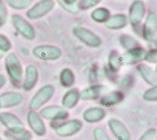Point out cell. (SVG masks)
I'll return each mask as SVG.
<instances>
[{"label":"cell","mask_w":157,"mask_h":140,"mask_svg":"<svg viewBox=\"0 0 157 140\" xmlns=\"http://www.w3.org/2000/svg\"><path fill=\"white\" fill-rule=\"evenodd\" d=\"M143 100L147 101V102H156L157 101V87L153 86V87H150L148 90H146L142 95Z\"/></svg>","instance_id":"obj_30"},{"label":"cell","mask_w":157,"mask_h":140,"mask_svg":"<svg viewBox=\"0 0 157 140\" xmlns=\"http://www.w3.org/2000/svg\"><path fill=\"white\" fill-rule=\"evenodd\" d=\"M72 32L78 41L90 48H98L99 46H102V39L99 38V35L84 27H74Z\"/></svg>","instance_id":"obj_4"},{"label":"cell","mask_w":157,"mask_h":140,"mask_svg":"<svg viewBox=\"0 0 157 140\" xmlns=\"http://www.w3.org/2000/svg\"><path fill=\"white\" fill-rule=\"evenodd\" d=\"M59 5L65 10L71 13V14H77L79 9H78V2L77 0H57Z\"/></svg>","instance_id":"obj_28"},{"label":"cell","mask_w":157,"mask_h":140,"mask_svg":"<svg viewBox=\"0 0 157 140\" xmlns=\"http://www.w3.org/2000/svg\"><path fill=\"white\" fill-rule=\"evenodd\" d=\"M11 24L13 27L17 29V32L25 38L27 41H33L35 39V29L33 25L19 14H13L11 15Z\"/></svg>","instance_id":"obj_5"},{"label":"cell","mask_w":157,"mask_h":140,"mask_svg":"<svg viewBox=\"0 0 157 140\" xmlns=\"http://www.w3.org/2000/svg\"><path fill=\"white\" fill-rule=\"evenodd\" d=\"M146 50L141 46L133 49L126 50L123 54H121V65L122 66H131V65H137L145 58Z\"/></svg>","instance_id":"obj_12"},{"label":"cell","mask_w":157,"mask_h":140,"mask_svg":"<svg viewBox=\"0 0 157 140\" xmlns=\"http://www.w3.org/2000/svg\"><path fill=\"white\" fill-rule=\"evenodd\" d=\"M11 47L13 46H11V42L9 41V38L0 33V50H2L3 53H6V52H10Z\"/></svg>","instance_id":"obj_32"},{"label":"cell","mask_w":157,"mask_h":140,"mask_svg":"<svg viewBox=\"0 0 157 140\" xmlns=\"http://www.w3.org/2000/svg\"><path fill=\"white\" fill-rule=\"evenodd\" d=\"M138 72L141 74V77L143 78V81H145L147 85H150L151 87L156 86V83H157V73H156L155 68H152L148 65H145V63H142V65L138 66Z\"/></svg>","instance_id":"obj_19"},{"label":"cell","mask_w":157,"mask_h":140,"mask_svg":"<svg viewBox=\"0 0 157 140\" xmlns=\"http://www.w3.org/2000/svg\"><path fill=\"white\" fill-rule=\"evenodd\" d=\"M108 128L112 135L117 140H131V133L127 129V126L118 119L112 118L108 120Z\"/></svg>","instance_id":"obj_14"},{"label":"cell","mask_w":157,"mask_h":140,"mask_svg":"<svg viewBox=\"0 0 157 140\" xmlns=\"http://www.w3.org/2000/svg\"><path fill=\"white\" fill-rule=\"evenodd\" d=\"M54 94H56V87L53 85H44L42 88H39L35 92V95L30 98L29 109L33 111L42 109L48 101L54 96Z\"/></svg>","instance_id":"obj_3"},{"label":"cell","mask_w":157,"mask_h":140,"mask_svg":"<svg viewBox=\"0 0 157 140\" xmlns=\"http://www.w3.org/2000/svg\"><path fill=\"white\" fill-rule=\"evenodd\" d=\"M0 122L9 133H17L24 130L23 121L11 112H6V111L0 112Z\"/></svg>","instance_id":"obj_9"},{"label":"cell","mask_w":157,"mask_h":140,"mask_svg":"<svg viewBox=\"0 0 157 140\" xmlns=\"http://www.w3.org/2000/svg\"><path fill=\"white\" fill-rule=\"evenodd\" d=\"M59 82L63 87L69 88L74 85L75 82V74L71 68H64L59 73Z\"/></svg>","instance_id":"obj_23"},{"label":"cell","mask_w":157,"mask_h":140,"mask_svg":"<svg viewBox=\"0 0 157 140\" xmlns=\"http://www.w3.org/2000/svg\"><path fill=\"white\" fill-rule=\"evenodd\" d=\"M145 13H146V5L142 0H135L131 4L129 10H128V17L127 20L132 27H137L142 23V19L145 18Z\"/></svg>","instance_id":"obj_8"},{"label":"cell","mask_w":157,"mask_h":140,"mask_svg":"<svg viewBox=\"0 0 157 140\" xmlns=\"http://www.w3.org/2000/svg\"><path fill=\"white\" fill-rule=\"evenodd\" d=\"M5 5L15 9V10H25L30 8L32 0H4Z\"/></svg>","instance_id":"obj_27"},{"label":"cell","mask_w":157,"mask_h":140,"mask_svg":"<svg viewBox=\"0 0 157 140\" xmlns=\"http://www.w3.org/2000/svg\"><path fill=\"white\" fill-rule=\"evenodd\" d=\"M123 94L121 91H112L109 94H107L106 96H102L99 97V102L102 106H113V105H117L123 101Z\"/></svg>","instance_id":"obj_22"},{"label":"cell","mask_w":157,"mask_h":140,"mask_svg":"<svg viewBox=\"0 0 157 140\" xmlns=\"http://www.w3.org/2000/svg\"><path fill=\"white\" fill-rule=\"evenodd\" d=\"M106 114L107 112L103 107H98V106L88 107L83 112V120L89 124H94V122H98L106 118Z\"/></svg>","instance_id":"obj_17"},{"label":"cell","mask_w":157,"mask_h":140,"mask_svg":"<svg viewBox=\"0 0 157 140\" xmlns=\"http://www.w3.org/2000/svg\"><path fill=\"white\" fill-rule=\"evenodd\" d=\"M62 49L53 44H39L33 48V56L40 61H58L62 57Z\"/></svg>","instance_id":"obj_2"},{"label":"cell","mask_w":157,"mask_h":140,"mask_svg":"<svg viewBox=\"0 0 157 140\" xmlns=\"http://www.w3.org/2000/svg\"><path fill=\"white\" fill-rule=\"evenodd\" d=\"M23 95L18 91H8L0 95V109H9L19 106L23 102Z\"/></svg>","instance_id":"obj_16"},{"label":"cell","mask_w":157,"mask_h":140,"mask_svg":"<svg viewBox=\"0 0 157 140\" xmlns=\"http://www.w3.org/2000/svg\"><path fill=\"white\" fill-rule=\"evenodd\" d=\"M93 139L94 140H111L108 134L104 131L102 128H96L93 130Z\"/></svg>","instance_id":"obj_35"},{"label":"cell","mask_w":157,"mask_h":140,"mask_svg":"<svg viewBox=\"0 0 157 140\" xmlns=\"http://www.w3.org/2000/svg\"><path fill=\"white\" fill-rule=\"evenodd\" d=\"M120 43H121V46H122L126 50H129V49H133V48L140 47V43H138V41L136 39V38L131 37V35H128V34H122V35H120Z\"/></svg>","instance_id":"obj_26"},{"label":"cell","mask_w":157,"mask_h":140,"mask_svg":"<svg viewBox=\"0 0 157 140\" xmlns=\"http://www.w3.org/2000/svg\"><path fill=\"white\" fill-rule=\"evenodd\" d=\"M0 140H2V139H0Z\"/></svg>","instance_id":"obj_39"},{"label":"cell","mask_w":157,"mask_h":140,"mask_svg":"<svg viewBox=\"0 0 157 140\" xmlns=\"http://www.w3.org/2000/svg\"><path fill=\"white\" fill-rule=\"evenodd\" d=\"M27 120H28L29 128L32 129V131H33L35 135H38V136L45 135V133H47V126H45L44 120L42 119V116L39 115V112L30 110V111L28 112Z\"/></svg>","instance_id":"obj_13"},{"label":"cell","mask_w":157,"mask_h":140,"mask_svg":"<svg viewBox=\"0 0 157 140\" xmlns=\"http://www.w3.org/2000/svg\"><path fill=\"white\" fill-rule=\"evenodd\" d=\"M39 80V72L36 70V67L34 65H29L25 68V72L23 74V82H21V87L25 91H30L35 87L36 82Z\"/></svg>","instance_id":"obj_15"},{"label":"cell","mask_w":157,"mask_h":140,"mask_svg":"<svg viewBox=\"0 0 157 140\" xmlns=\"http://www.w3.org/2000/svg\"><path fill=\"white\" fill-rule=\"evenodd\" d=\"M121 66V54L117 50H111L108 56V67L111 72H118Z\"/></svg>","instance_id":"obj_25"},{"label":"cell","mask_w":157,"mask_h":140,"mask_svg":"<svg viewBox=\"0 0 157 140\" xmlns=\"http://www.w3.org/2000/svg\"><path fill=\"white\" fill-rule=\"evenodd\" d=\"M5 83H6V78H5V76L0 74V88L4 87V86H5Z\"/></svg>","instance_id":"obj_37"},{"label":"cell","mask_w":157,"mask_h":140,"mask_svg":"<svg viewBox=\"0 0 157 140\" xmlns=\"http://www.w3.org/2000/svg\"><path fill=\"white\" fill-rule=\"evenodd\" d=\"M145 59L147 63H150V65H156L157 63V50L153 48V49H150L148 52L145 53Z\"/></svg>","instance_id":"obj_34"},{"label":"cell","mask_w":157,"mask_h":140,"mask_svg":"<svg viewBox=\"0 0 157 140\" xmlns=\"http://www.w3.org/2000/svg\"><path fill=\"white\" fill-rule=\"evenodd\" d=\"M3 57H4V53H3V52H2V50H0V59H2V58H3Z\"/></svg>","instance_id":"obj_38"},{"label":"cell","mask_w":157,"mask_h":140,"mask_svg":"<svg viewBox=\"0 0 157 140\" xmlns=\"http://www.w3.org/2000/svg\"><path fill=\"white\" fill-rule=\"evenodd\" d=\"M8 20V8L4 0H0V25H4Z\"/></svg>","instance_id":"obj_33"},{"label":"cell","mask_w":157,"mask_h":140,"mask_svg":"<svg viewBox=\"0 0 157 140\" xmlns=\"http://www.w3.org/2000/svg\"><path fill=\"white\" fill-rule=\"evenodd\" d=\"M39 115L42 116V119H47L50 121H62L68 118V111L60 106L52 105V106L42 107V111Z\"/></svg>","instance_id":"obj_11"},{"label":"cell","mask_w":157,"mask_h":140,"mask_svg":"<svg viewBox=\"0 0 157 140\" xmlns=\"http://www.w3.org/2000/svg\"><path fill=\"white\" fill-rule=\"evenodd\" d=\"M143 38L147 42H156V34H157V15L155 11H150L147 14V18L143 24L142 29Z\"/></svg>","instance_id":"obj_10"},{"label":"cell","mask_w":157,"mask_h":140,"mask_svg":"<svg viewBox=\"0 0 157 140\" xmlns=\"http://www.w3.org/2000/svg\"><path fill=\"white\" fill-rule=\"evenodd\" d=\"M156 138H157L156 129L155 128H150V129H147L145 133L141 135V138L138 140H156Z\"/></svg>","instance_id":"obj_36"},{"label":"cell","mask_w":157,"mask_h":140,"mask_svg":"<svg viewBox=\"0 0 157 140\" xmlns=\"http://www.w3.org/2000/svg\"><path fill=\"white\" fill-rule=\"evenodd\" d=\"M82 128H83L82 121L73 119V120L64 121V122L59 124L58 126H56L54 131L59 138H69V136H73V135L78 134L82 130Z\"/></svg>","instance_id":"obj_7"},{"label":"cell","mask_w":157,"mask_h":140,"mask_svg":"<svg viewBox=\"0 0 157 140\" xmlns=\"http://www.w3.org/2000/svg\"><path fill=\"white\" fill-rule=\"evenodd\" d=\"M5 70L6 73L9 76V78L11 80V82L15 86H20L23 82V74H24V70L21 66V62L19 59V57L13 53L9 52L5 56Z\"/></svg>","instance_id":"obj_1"},{"label":"cell","mask_w":157,"mask_h":140,"mask_svg":"<svg viewBox=\"0 0 157 140\" xmlns=\"http://www.w3.org/2000/svg\"><path fill=\"white\" fill-rule=\"evenodd\" d=\"M79 90L77 88H71L67 92L64 94L63 98H62V106L64 110H71V109H74L77 106V104L79 102Z\"/></svg>","instance_id":"obj_18"},{"label":"cell","mask_w":157,"mask_h":140,"mask_svg":"<svg viewBox=\"0 0 157 140\" xmlns=\"http://www.w3.org/2000/svg\"><path fill=\"white\" fill-rule=\"evenodd\" d=\"M53 9H54V0H40L27 11V17L32 20H36L48 15Z\"/></svg>","instance_id":"obj_6"},{"label":"cell","mask_w":157,"mask_h":140,"mask_svg":"<svg viewBox=\"0 0 157 140\" xmlns=\"http://www.w3.org/2000/svg\"><path fill=\"white\" fill-rule=\"evenodd\" d=\"M128 20H127V17L124 14H114V15H111L108 18V20L104 23L107 29H111V30H118V29H122L127 25Z\"/></svg>","instance_id":"obj_21"},{"label":"cell","mask_w":157,"mask_h":140,"mask_svg":"<svg viewBox=\"0 0 157 140\" xmlns=\"http://www.w3.org/2000/svg\"><path fill=\"white\" fill-rule=\"evenodd\" d=\"M5 135H6V138H9L11 140H30L33 138L32 133L28 131V130H25V129L21 130V131H17V133H9V131H6Z\"/></svg>","instance_id":"obj_29"},{"label":"cell","mask_w":157,"mask_h":140,"mask_svg":"<svg viewBox=\"0 0 157 140\" xmlns=\"http://www.w3.org/2000/svg\"><path fill=\"white\" fill-rule=\"evenodd\" d=\"M111 17V13L107 8H96L92 14H90V18H92L96 23H106L108 20V18Z\"/></svg>","instance_id":"obj_24"},{"label":"cell","mask_w":157,"mask_h":140,"mask_svg":"<svg viewBox=\"0 0 157 140\" xmlns=\"http://www.w3.org/2000/svg\"><path fill=\"white\" fill-rule=\"evenodd\" d=\"M104 87L101 85H92L84 90L82 92H79V98L84 100V101H90V100H98L102 94H103Z\"/></svg>","instance_id":"obj_20"},{"label":"cell","mask_w":157,"mask_h":140,"mask_svg":"<svg viewBox=\"0 0 157 140\" xmlns=\"http://www.w3.org/2000/svg\"><path fill=\"white\" fill-rule=\"evenodd\" d=\"M102 0H79L78 2V9L79 10H88L97 6Z\"/></svg>","instance_id":"obj_31"}]
</instances>
